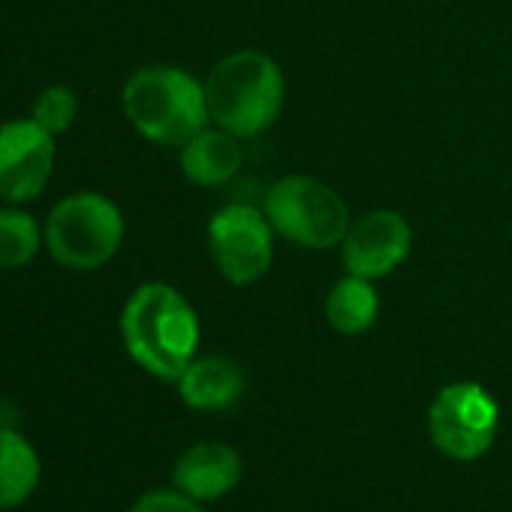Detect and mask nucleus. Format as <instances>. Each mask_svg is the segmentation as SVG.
I'll return each instance as SVG.
<instances>
[{"mask_svg": "<svg viewBox=\"0 0 512 512\" xmlns=\"http://www.w3.org/2000/svg\"><path fill=\"white\" fill-rule=\"evenodd\" d=\"M121 338L139 368L178 383L196 359L199 317L175 287L142 284L121 311Z\"/></svg>", "mask_w": 512, "mask_h": 512, "instance_id": "nucleus-1", "label": "nucleus"}, {"mask_svg": "<svg viewBox=\"0 0 512 512\" xmlns=\"http://www.w3.org/2000/svg\"><path fill=\"white\" fill-rule=\"evenodd\" d=\"M287 82L275 58L256 49H241L220 58L205 79L208 115L217 127L238 139L266 133L284 109Z\"/></svg>", "mask_w": 512, "mask_h": 512, "instance_id": "nucleus-2", "label": "nucleus"}, {"mask_svg": "<svg viewBox=\"0 0 512 512\" xmlns=\"http://www.w3.org/2000/svg\"><path fill=\"white\" fill-rule=\"evenodd\" d=\"M121 103L133 130L166 148H181L211 121L205 82H196L181 67L136 70L124 85Z\"/></svg>", "mask_w": 512, "mask_h": 512, "instance_id": "nucleus-3", "label": "nucleus"}, {"mask_svg": "<svg viewBox=\"0 0 512 512\" xmlns=\"http://www.w3.org/2000/svg\"><path fill=\"white\" fill-rule=\"evenodd\" d=\"M43 235L55 263L73 272H94L118 253L124 241V214L103 193H70L52 208Z\"/></svg>", "mask_w": 512, "mask_h": 512, "instance_id": "nucleus-4", "label": "nucleus"}, {"mask_svg": "<svg viewBox=\"0 0 512 512\" xmlns=\"http://www.w3.org/2000/svg\"><path fill=\"white\" fill-rule=\"evenodd\" d=\"M263 211L278 235L308 250H332L350 232V208L338 190L311 178L287 175L266 193Z\"/></svg>", "mask_w": 512, "mask_h": 512, "instance_id": "nucleus-5", "label": "nucleus"}, {"mask_svg": "<svg viewBox=\"0 0 512 512\" xmlns=\"http://www.w3.org/2000/svg\"><path fill=\"white\" fill-rule=\"evenodd\" d=\"M208 250L214 269L229 284L247 287L272 269L275 229L260 208L226 205L208 223Z\"/></svg>", "mask_w": 512, "mask_h": 512, "instance_id": "nucleus-6", "label": "nucleus"}, {"mask_svg": "<svg viewBox=\"0 0 512 512\" xmlns=\"http://www.w3.org/2000/svg\"><path fill=\"white\" fill-rule=\"evenodd\" d=\"M497 419V401L479 383H449L428 407V434L443 455L473 461L491 449Z\"/></svg>", "mask_w": 512, "mask_h": 512, "instance_id": "nucleus-7", "label": "nucleus"}, {"mask_svg": "<svg viewBox=\"0 0 512 512\" xmlns=\"http://www.w3.org/2000/svg\"><path fill=\"white\" fill-rule=\"evenodd\" d=\"M55 169V136L34 118L0 124V199L13 205L40 196Z\"/></svg>", "mask_w": 512, "mask_h": 512, "instance_id": "nucleus-8", "label": "nucleus"}, {"mask_svg": "<svg viewBox=\"0 0 512 512\" xmlns=\"http://www.w3.org/2000/svg\"><path fill=\"white\" fill-rule=\"evenodd\" d=\"M413 247V229L404 220V214L377 208L356 223H350V232L341 241L344 266L356 278H386L392 275Z\"/></svg>", "mask_w": 512, "mask_h": 512, "instance_id": "nucleus-9", "label": "nucleus"}, {"mask_svg": "<svg viewBox=\"0 0 512 512\" xmlns=\"http://www.w3.org/2000/svg\"><path fill=\"white\" fill-rule=\"evenodd\" d=\"M241 479V458L226 443H196L190 446L175 470L172 482L193 500H217L232 491Z\"/></svg>", "mask_w": 512, "mask_h": 512, "instance_id": "nucleus-10", "label": "nucleus"}, {"mask_svg": "<svg viewBox=\"0 0 512 512\" xmlns=\"http://www.w3.org/2000/svg\"><path fill=\"white\" fill-rule=\"evenodd\" d=\"M241 139L223 127H205L181 145V172L199 187H220L241 172Z\"/></svg>", "mask_w": 512, "mask_h": 512, "instance_id": "nucleus-11", "label": "nucleus"}, {"mask_svg": "<svg viewBox=\"0 0 512 512\" xmlns=\"http://www.w3.org/2000/svg\"><path fill=\"white\" fill-rule=\"evenodd\" d=\"M178 392L193 410H223L244 392V371L226 356L193 359L178 377Z\"/></svg>", "mask_w": 512, "mask_h": 512, "instance_id": "nucleus-12", "label": "nucleus"}, {"mask_svg": "<svg viewBox=\"0 0 512 512\" xmlns=\"http://www.w3.org/2000/svg\"><path fill=\"white\" fill-rule=\"evenodd\" d=\"M40 482L34 446L13 428H0V512L22 506Z\"/></svg>", "mask_w": 512, "mask_h": 512, "instance_id": "nucleus-13", "label": "nucleus"}, {"mask_svg": "<svg viewBox=\"0 0 512 512\" xmlns=\"http://www.w3.org/2000/svg\"><path fill=\"white\" fill-rule=\"evenodd\" d=\"M380 314V296L368 278L347 275L326 296L329 326L341 335H362L374 326Z\"/></svg>", "mask_w": 512, "mask_h": 512, "instance_id": "nucleus-14", "label": "nucleus"}, {"mask_svg": "<svg viewBox=\"0 0 512 512\" xmlns=\"http://www.w3.org/2000/svg\"><path fill=\"white\" fill-rule=\"evenodd\" d=\"M40 241H46V235H40V226L28 211L0 208V269H25L40 253Z\"/></svg>", "mask_w": 512, "mask_h": 512, "instance_id": "nucleus-15", "label": "nucleus"}, {"mask_svg": "<svg viewBox=\"0 0 512 512\" xmlns=\"http://www.w3.org/2000/svg\"><path fill=\"white\" fill-rule=\"evenodd\" d=\"M76 115H79V100H76V94H73L70 88H64V85L46 88V91L34 100V109H31V118H34L43 130H49L52 136L67 133V130L73 127Z\"/></svg>", "mask_w": 512, "mask_h": 512, "instance_id": "nucleus-16", "label": "nucleus"}, {"mask_svg": "<svg viewBox=\"0 0 512 512\" xmlns=\"http://www.w3.org/2000/svg\"><path fill=\"white\" fill-rule=\"evenodd\" d=\"M130 512H205L199 500L187 497L184 491H151L133 503Z\"/></svg>", "mask_w": 512, "mask_h": 512, "instance_id": "nucleus-17", "label": "nucleus"}]
</instances>
